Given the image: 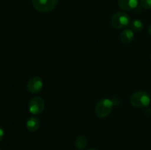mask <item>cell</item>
<instances>
[{
    "label": "cell",
    "mask_w": 151,
    "mask_h": 150,
    "mask_svg": "<svg viewBox=\"0 0 151 150\" xmlns=\"http://www.w3.org/2000/svg\"><path fill=\"white\" fill-rule=\"evenodd\" d=\"M130 101L132 106L142 108L147 107L150 104L151 99L147 92L145 91H138L132 94Z\"/></svg>",
    "instance_id": "cell-1"
},
{
    "label": "cell",
    "mask_w": 151,
    "mask_h": 150,
    "mask_svg": "<svg viewBox=\"0 0 151 150\" xmlns=\"http://www.w3.org/2000/svg\"><path fill=\"white\" fill-rule=\"evenodd\" d=\"M113 107L114 102L112 100L108 98H103L97 101L95 107V113L99 118L104 119L110 115Z\"/></svg>",
    "instance_id": "cell-2"
},
{
    "label": "cell",
    "mask_w": 151,
    "mask_h": 150,
    "mask_svg": "<svg viewBox=\"0 0 151 150\" xmlns=\"http://www.w3.org/2000/svg\"><path fill=\"white\" fill-rule=\"evenodd\" d=\"M131 24V19L126 13L119 11L114 13L111 19V24L115 29H124Z\"/></svg>",
    "instance_id": "cell-3"
},
{
    "label": "cell",
    "mask_w": 151,
    "mask_h": 150,
    "mask_svg": "<svg viewBox=\"0 0 151 150\" xmlns=\"http://www.w3.org/2000/svg\"><path fill=\"white\" fill-rule=\"evenodd\" d=\"M58 0H32L34 8L41 13H49L55 8Z\"/></svg>",
    "instance_id": "cell-4"
},
{
    "label": "cell",
    "mask_w": 151,
    "mask_h": 150,
    "mask_svg": "<svg viewBox=\"0 0 151 150\" xmlns=\"http://www.w3.org/2000/svg\"><path fill=\"white\" fill-rule=\"evenodd\" d=\"M45 107L44 101L41 97H33L28 103V110L32 115H39L44 111Z\"/></svg>",
    "instance_id": "cell-5"
},
{
    "label": "cell",
    "mask_w": 151,
    "mask_h": 150,
    "mask_svg": "<svg viewBox=\"0 0 151 150\" xmlns=\"http://www.w3.org/2000/svg\"><path fill=\"white\" fill-rule=\"evenodd\" d=\"M43 86V79L38 76H32L27 82V89L31 94H38L42 90Z\"/></svg>",
    "instance_id": "cell-6"
},
{
    "label": "cell",
    "mask_w": 151,
    "mask_h": 150,
    "mask_svg": "<svg viewBox=\"0 0 151 150\" xmlns=\"http://www.w3.org/2000/svg\"><path fill=\"white\" fill-rule=\"evenodd\" d=\"M138 3V0H118L119 7L122 10H126V11L137 8Z\"/></svg>",
    "instance_id": "cell-7"
},
{
    "label": "cell",
    "mask_w": 151,
    "mask_h": 150,
    "mask_svg": "<svg viewBox=\"0 0 151 150\" xmlns=\"http://www.w3.org/2000/svg\"><path fill=\"white\" fill-rule=\"evenodd\" d=\"M121 42L124 44H129L134 41V32L132 29H125L122 31L119 35Z\"/></svg>",
    "instance_id": "cell-8"
},
{
    "label": "cell",
    "mask_w": 151,
    "mask_h": 150,
    "mask_svg": "<svg viewBox=\"0 0 151 150\" xmlns=\"http://www.w3.org/2000/svg\"><path fill=\"white\" fill-rule=\"evenodd\" d=\"M40 126V121L38 118L35 116L29 118L26 122V127L29 132H36Z\"/></svg>",
    "instance_id": "cell-9"
},
{
    "label": "cell",
    "mask_w": 151,
    "mask_h": 150,
    "mask_svg": "<svg viewBox=\"0 0 151 150\" xmlns=\"http://www.w3.org/2000/svg\"><path fill=\"white\" fill-rule=\"evenodd\" d=\"M88 141L85 135H80L75 140V147L78 150H83L86 147Z\"/></svg>",
    "instance_id": "cell-10"
},
{
    "label": "cell",
    "mask_w": 151,
    "mask_h": 150,
    "mask_svg": "<svg viewBox=\"0 0 151 150\" xmlns=\"http://www.w3.org/2000/svg\"><path fill=\"white\" fill-rule=\"evenodd\" d=\"M144 26L145 25L143 22L139 19H135L131 22V29L133 31H135V32H140L144 29Z\"/></svg>",
    "instance_id": "cell-11"
},
{
    "label": "cell",
    "mask_w": 151,
    "mask_h": 150,
    "mask_svg": "<svg viewBox=\"0 0 151 150\" xmlns=\"http://www.w3.org/2000/svg\"><path fill=\"white\" fill-rule=\"evenodd\" d=\"M140 5L146 10L151 9V0H140Z\"/></svg>",
    "instance_id": "cell-12"
},
{
    "label": "cell",
    "mask_w": 151,
    "mask_h": 150,
    "mask_svg": "<svg viewBox=\"0 0 151 150\" xmlns=\"http://www.w3.org/2000/svg\"><path fill=\"white\" fill-rule=\"evenodd\" d=\"M4 129L0 126V141H1V140L3 139V138H4Z\"/></svg>",
    "instance_id": "cell-13"
},
{
    "label": "cell",
    "mask_w": 151,
    "mask_h": 150,
    "mask_svg": "<svg viewBox=\"0 0 151 150\" xmlns=\"http://www.w3.org/2000/svg\"><path fill=\"white\" fill-rule=\"evenodd\" d=\"M147 32H148L149 35H151V24L150 25V26H149L148 29H147Z\"/></svg>",
    "instance_id": "cell-14"
},
{
    "label": "cell",
    "mask_w": 151,
    "mask_h": 150,
    "mask_svg": "<svg viewBox=\"0 0 151 150\" xmlns=\"http://www.w3.org/2000/svg\"><path fill=\"white\" fill-rule=\"evenodd\" d=\"M88 150H98V149H94V148H91Z\"/></svg>",
    "instance_id": "cell-15"
},
{
    "label": "cell",
    "mask_w": 151,
    "mask_h": 150,
    "mask_svg": "<svg viewBox=\"0 0 151 150\" xmlns=\"http://www.w3.org/2000/svg\"><path fill=\"white\" fill-rule=\"evenodd\" d=\"M150 60H151V54H150Z\"/></svg>",
    "instance_id": "cell-16"
},
{
    "label": "cell",
    "mask_w": 151,
    "mask_h": 150,
    "mask_svg": "<svg viewBox=\"0 0 151 150\" xmlns=\"http://www.w3.org/2000/svg\"><path fill=\"white\" fill-rule=\"evenodd\" d=\"M0 150H1V149H0Z\"/></svg>",
    "instance_id": "cell-17"
}]
</instances>
